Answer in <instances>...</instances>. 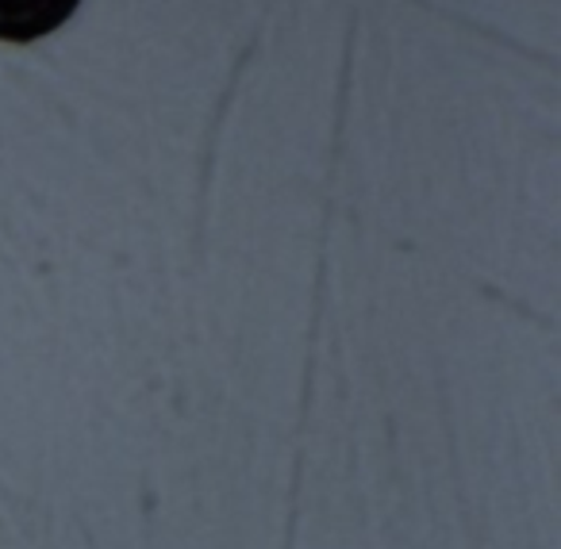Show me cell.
<instances>
[{"label": "cell", "instance_id": "cell-1", "mask_svg": "<svg viewBox=\"0 0 561 549\" xmlns=\"http://www.w3.org/2000/svg\"><path fill=\"white\" fill-rule=\"evenodd\" d=\"M81 0H0V43H39L78 12Z\"/></svg>", "mask_w": 561, "mask_h": 549}]
</instances>
